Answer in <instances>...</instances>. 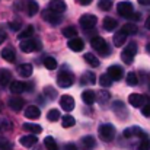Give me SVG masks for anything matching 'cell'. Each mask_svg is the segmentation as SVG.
Wrapping results in <instances>:
<instances>
[{
  "mask_svg": "<svg viewBox=\"0 0 150 150\" xmlns=\"http://www.w3.org/2000/svg\"><path fill=\"white\" fill-rule=\"evenodd\" d=\"M9 130H12L10 121H9L7 118H1V120H0V131L4 133V131H9Z\"/></svg>",
  "mask_w": 150,
  "mask_h": 150,
  "instance_id": "38",
  "label": "cell"
},
{
  "mask_svg": "<svg viewBox=\"0 0 150 150\" xmlns=\"http://www.w3.org/2000/svg\"><path fill=\"white\" fill-rule=\"evenodd\" d=\"M121 31H122L125 35H134V34H137V25H136V23H125V25L121 28Z\"/></svg>",
  "mask_w": 150,
  "mask_h": 150,
  "instance_id": "27",
  "label": "cell"
},
{
  "mask_svg": "<svg viewBox=\"0 0 150 150\" xmlns=\"http://www.w3.org/2000/svg\"><path fill=\"white\" fill-rule=\"evenodd\" d=\"M66 150H77V146L76 144H73V143H69V144H66Z\"/></svg>",
  "mask_w": 150,
  "mask_h": 150,
  "instance_id": "49",
  "label": "cell"
},
{
  "mask_svg": "<svg viewBox=\"0 0 150 150\" xmlns=\"http://www.w3.org/2000/svg\"><path fill=\"white\" fill-rule=\"evenodd\" d=\"M117 26H118V22H117L114 18L106 16V18L103 19V28H105L106 31H114Z\"/></svg>",
  "mask_w": 150,
  "mask_h": 150,
  "instance_id": "22",
  "label": "cell"
},
{
  "mask_svg": "<svg viewBox=\"0 0 150 150\" xmlns=\"http://www.w3.org/2000/svg\"><path fill=\"white\" fill-rule=\"evenodd\" d=\"M18 71H19V74H21L22 77H29V76L32 74V71H34V67H32V64L25 63V64H21V66L18 67Z\"/></svg>",
  "mask_w": 150,
  "mask_h": 150,
  "instance_id": "18",
  "label": "cell"
},
{
  "mask_svg": "<svg viewBox=\"0 0 150 150\" xmlns=\"http://www.w3.org/2000/svg\"><path fill=\"white\" fill-rule=\"evenodd\" d=\"M66 9H67V6L63 0H52L50 3V10L55 12V13H63V12H66Z\"/></svg>",
  "mask_w": 150,
  "mask_h": 150,
  "instance_id": "16",
  "label": "cell"
},
{
  "mask_svg": "<svg viewBox=\"0 0 150 150\" xmlns=\"http://www.w3.org/2000/svg\"><path fill=\"white\" fill-rule=\"evenodd\" d=\"M0 111H1V103H0Z\"/></svg>",
  "mask_w": 150,
  "mask_h": 150,
  "instance_id": "54",
  "label": "cell"
},
{
  "mask_svg": "<svg viewBox=\"0 0 150 150\" xmlns=\"http://www.w3.org/2000/svg\"><path fill=\"white\" fill-rule=\"evenodd\" d=\"M96 22H98V19H96L95 15H89L88 13V15H83L80 18V26L85 28V29H92L96 25Z\"/></svg>",
  "mask_w": 150,
  "mask_h": 150,
  "instance_id": "7",
  "label": "cell"
},
{
  "mask_svg": "<svg viewBox=\"0 0 150 150\" xmlns=\"http://www.w3.org/2000/svg\"><path fill=\"white\" fill-rule=\"evenodd\" d=\"M26 89H28V85L23 83V82H21V80H13V82L10 83V92H13V93H16V95L25 92Z\"/></svg>",
  "mask_w": 150,
  "mask_h": 150,
  "instance_id": "12",
  "label": "cell"
},
{
  "mask_svg": "<svg viewBox=\"0 0 150 150\" xmlns=\"http://www.w3.org/2000/svg\"><path fill=\"white\" fill-rule=\"evenodd\" d=\"M139 83V77H137V74L134 73V71H130L128 74H127V85H130V86H136Z\"/></svg>",
  "mask_w": 150,
  "mask_h": 150,
  "instance_id": "35",
  "label": "cell"
},
{
  "mask_svg": "<svg viewBox=\"0 0 150 150\" xmlns=\"http://www.w3.org/2000/svg\"><path fill=\"white\" fill-rule=\"evenodd\" d=\"M122 136L125 137V139H131V137H139V139H142V137H144L146 134L143 133V130L140 128V127H128V128H125L124 130V133H122Z\"/></svg>",
  "mask_w": 150,
  "mask_h": 150,
  "instance_id": "9",
  "label": "cell"
},
{
  "mask_svg": "<svg viewBox=\"0 0 150 150\" xmlns=\"http://www.w3.org/2000/svg\"><path fill=\"white\" fill-rule=\"evenodd\" d=\"M144 25H146V28H147V29H150V16L147 18V21H146V23H144Z\"/></svg>",
  "mask_w": 150,
  "mask_h": 150,
  "instance_id": "52",
  "label": "cell"
},
{
  "mask_svg": "<svg viewBox=\"0 0 150 150\" xmlns=\"http://www.w3.org/2000/svg\"><path fill=\"white\" fill-rule=\"evenodd\" d=\"M21 144L22 146H26V147H31V146H34L37 142H38V139L35 137V134H29V136H23V137H21Z\"/></svg>",
  "mask_w": 150,
  "mask_h": 150,
  "instance_id": "20",
  "label": "cell"
},
{
  "mask_svg": "<svg viewBox=\"0 0 150 150\" xmlns=\"http://www.w3.org/2000/svg\"><path fill=\"white\" fill-rule=\"evenodd\" d=\"M91 44H92L93 50L98 51L100 55H106V54L109 52V47H108L106 41H105L102 37H93L92 41H91Z\"/></svg>",
  "mask_w": 150,
  "mask_h": 150,
  "instance_id": "4",
  "label": "cell"
},
{
  "mask_svg": "<svg viewBox=\"0 0 150 150\" xmlns=\"http://www.w3.org/2000/svg\"><path fill=\"white\" fill-rule=\"evenodd\" d=\"M23 128L31 134H40L42 131V127L38 124H23Z\"/></svg>",
  "mask_w": 150,
  "mask_h": 150,
  "instance_id": "29",
  "label": "cell"
},
{
  "mask_svg": "<svg viewBox=\"0 0 150 150\" xmlns=\"http://www.w3.org/2000/svg\"><path fill=\"white\" fill-rule=\"evenodd\" d=\"M63 35L66 38H74V37H77V28L76 26H67V28L63 29Z\"/></svg>",
  "mask_w": 150,
  "mask_h": 150,
  "instance_id": "31",
  "label": "cell"
},
{
  "mask_svg": "<svg viewBox=\"0 0 150 150\" xmlns=\"http://www.w3.org/2000/svg\"><path fill=\"white\" fill-rule=\"evenodd\" d=\"M69 48L71 51H82L85 48V42H83V40H80V38H77V37H74V38H70V41H69Z\"/></svg>",
  "mask_w": 150,
  "mask_h": 150,
  "instance_id": "13",
  "label": "cell"
},
{
  "mask_svg": "<svg viewBox=\"0 0 150 150\" xmlns=\"http://www.w3.org/2000/svg\"><path fill=\"white\" fill-rule=\"evenodd\" d=\"M99 82H100V86H105V88L111 86V83H112V80H111V77L108 74H100Z\"/></svg>",
  "mask_w": 150,
  "mask_h": 150,
  "instance_id": "42",
  "label": "cell"
},
{
  "mask_svg": "<svg viewBox=\"0 0 150 150\" xmlns=\"http://www.w3.org/2000/svg\"><path fill=\"white\" fill-rule=\"evenodd\" d=\"M139 3H140V4H143V6H149L150 0H139Z\"/></svg>",
  "mask_w": 150,
  "mask_h": 150,
  "instance_id": "51",
  "label": "cell"
},
{
  "mask_svg": "<svg viewBox=\"0 0 150 150\" xmlns=\"http://www.w3.org/2000/svg\"><path fill=\"white\" fill-rule=\"evenodd\" d=\"M128 102H130L133 106L140 108V106H143V103L146 102V99H144V96L140 95V93H131V95L128 96Z\"/></svg>",
  "mask_w": 150,
  "mask_h": 150,
  "instance_id": "14",
  "label": "cell"
},
{
  "mask_svg": "<svg viewBox=\"0 0 150 150\" xmlns=\"http://www.w3.org/2000/svg\"><path fill=\"white\" fill-rule=\"evenodd\" d=\"M82 99L85 103H88V105H92L95 99H96V95H95V92L93 91H85L83 93H82Z\"/></svg>",
  "mask_w": 150,
  "mask_h": 150,
  "instance_id": "24",
  "label": "cell"
},
{
  "mask_svg": "<svg viewBox=\"0 0 150 150\" xmlns=\"http://www.w3.org/2000/svg\"><path fill=\"white\" fill-rule=\"evenodd\" d=\"M106 74L111 77V80H120V79L122 77V69H121L120 66H117V64L109 66V67H108V73H106Z\"/></svg>",
  "mask_w": 150,
  "mask_h": 150,
  "instance_id": "11",
  "label": "cell"
},
{
  "mask_svg": "<svg viewBox=\"0 0 150 150\" xmlns=\"http://www.w3.org/2000/svg\"><path fill=\"white\" fill-rule=\"evenodd\" d=\"M34 35V26H26L22 32H19V35H18V38L19 40H26V38H31Z\"/></svg>",
  "mask_w": 150,
  "mask_h": 150,
  "instance_id": "30",
  "label": "cell"
},
{
  "mask_svg": "<svg viewBox=\"0 0 150 150\" xmlns=\"http://www.w3.org/2000/svg\"><path fill=\"white\" fill-rule=\"evenodd\" d=\"M23 105H25V100L22 99V98H19V96H13V98L9 99V106L13 111H21L23 108Z\"/></svg>",
  "mask_w": 150,
  "mask_h": 150,
  "instance_id": "17",
  "label": "cell"
},
{
  "mask_svg": "<svg viewBox=\"0 0 150 150\" xmlns=\"http://www.w3.org/2000/svg\"><path fill=\"white\" fill-rule=\"evenodd\" d=\"M76 124V120L71 117V115H64V118H63V127L64 128H70V127H73Z\"/></svg>",
  "mask_w": 150,
  "mask_h": 150,
  "instance_id": "36",
  "label": "cell"
},
{
  "mask_svg": "<svg viewBox=\"0 0 150 150\" xmlns=\"http://www.w3.org/2000/svg\"><path fill=\"white\" fill-rule=\"evenodd\" d=\"M44 66L48 69V70H54L57 67V61L54 57H45L44 58Z\"/></svg>",
  "mask_w": 150,
  "mask_h": 150,
  "instance_id": "34",
  "label": "cell"
},
{
  "mask_svg": "<svg viewBox=\"0 0 150 150\" xmlns=\"http://www.w3.org/2000/svg\"><path fill=\"white\" fill-rule=\"evenodd\" d=\"M44 144H45V147L48 150H58V146H57L54 137H51V136H48V137L44 139Z\"/></svg>",
  "mask_w": 150,
  "mask_h": 150,
  "instance_id": "32",
  "label": "cell"
},
{
  "mask_svg": "<svg viewBox=\"0 0 150 150\" xmlns=\"http://www.w3.org/2000/svg\"><path fill=\"white\" fill-rule=\"evenodd\" d=\"M117 12L118 15H121L122 18H130V15L134 12V7H133V3L131 1H120L117 4Z\"/></svg>",
  "mask_w": 150,
  "mask_h": 150,
  "instance_id": "5",
  "label": "cell"
},
{
  "mask_svg": "<svg viewBox=\"0 0 150 150\" xmlns=\"http://www.w3.org/2000/svg\"><path fill=\"white\" fill-rule=\"evenodd\" d=\"M73 82H74V77H73V74H71L70 71H67V70L60 71L58 76H57V85H58L60 88H70V86L73 85Z\"/></svg>",
  "mask_w": 150,
  "mask_h": 150,
  "instance_id": "3",
  "label": "cell"
},
{
  "mask_svg": "<svg viewBox=\"0 0 150 150\" xmlns=\"http://www.w3.org/2000/svg\"><path fill=\"white\" fill-rule=\"evenodd\" d=\"M98 133H99L100 140H103V142H106V143H108V142H112L114 137H115V128H114V125H111V124H103V125H100Z\"/></svg>",
  "mask_w": 150,
  "mask_h": 150,
  "instance_id": "1",
  "label": "cell"
},
{
  "mask_svg": "<svg viewBox=\"0 0 150 150\" xmlns=\"http://www.w3.org/2000/svg\"><path fill=\"white\" fill-rule=\"evenodd\" d=\"M60 105H61V108H63L64 111L70 112V111L74 109V99H73L70 95H63V96L60 98Z\"/></svg>",
  "mask_w": 150,
  "mask_h": 150,
  "instance_id": "10",
  "label": "cell"
},
{
  "mask_svg": "<svg viewBox=\"0 0 150 150\" xmlns=\"http://www.w3.org/2000/svg\"><path fill=\"white\" fill-rule=\"evenodd\" d=\"M82 144L86 147V149H92V147H95V139L92 137V136H86V137H83L82 139Z\"/></svg>",
  "mask_w": 150,
  "mask_h": 150,
  "instance_id": "33",
  "label": "cell"
},
{
  "mask_svg": "<svg viewBox=\"0 0 150 150\" xmlns=\"http://www.w3.org/2000/svg\"><path fill=\"white\" fill-rule=\"evenodd\" d=\"M41 48V44L38 40H23L21 42V50L23 52H32V51H38Z\"/></svg>",
  "mask_w": 150,
  "mask_h": 150,
  "instance_id": "6",
  "label": "cell"
},
{
  "mask_svg": "<svg viewBox=\"0 0 150 150\" xmlns=\"http://www.w3.org/2000/svg\"><path fill=\"white\" fill-rule=\"evenodd\" d=\"M6 37H7V35H6V32H4L3 29H0V45H1V44L4 42V40H6Z\"/></svg>",
  "mask_w": 150,
  "mask_h": 150,
  "instance_id": "48",
  "label": "cell"
},
{
  "mask_svg": "<svg viewBox=\"0 0 150 150\" xmlns=\"http://www.w3.org/2000/svg\"><path fill=\"white\" fill-rule=\"evenodd\" d=\"M10 79H12V74L9 70H0V86H7Z\"/></svg>",
  "mask_w": 150,
  "mask_h": 150,
  "instance_id": "26",
  "label": "cell"
},
{
  "mask_svg": "<svg viewBox=\"0 0 150 150\" xmlns=\"http://www.w3.org/2000/svg\"><path fill=\"white\" fill-rule=\"evenodd\" d=\"M42 18H44L48 23H51V25H58V23L61 22L60 13H55V12H52L50 9H47V10L42 12Z\"/></svg>",
  "mask_w": 150,
  "mask_h": 150,
  "instance_id": "8",
  "label": "cell"
},
{
  "mask_svg": "<svg viewBox=\"0 0 150 150\" xmlns=\"http://www.w3.org/2000/svg\"><path fill=\"white\" fill-rule=\"evenodd\" d=\"M40 114H41V111L35 105H31V106H28L25 109V117L29 118V120H38L40 118Z\"/></svg>",
  "mask_w": 150,
  "mask_h": 150,
  "instance_id": "15",
  "label": "cell"
},
{
  "mask_svg": "<svg viewBox=\"0 0 150 150\" xmlns=\"http://www.w3.org/2000/svg\"><path fill=\"white\" fill-rule=\"evenodd\" d=\"M93 0H79V3L80 4H83V6H88V4H91Z\"/></svg>",
  "mask_w": 150,
  "mask_h": 150,
  "instance_id": "50",
  "label": "cell"
},
{
  "mask_svg": "<svg viewBox=\"0 0 150 150\" xmlns=\"http://www.w3.org/2000/svg\"><path fill=\"white\" fill-rule=\"evenodd\" d=\"M143 115L144 117H149L150 118V100L143 106Z\"/></svg>",
  "mask_w": 150,
  "mask_h": 150,
  "instance_id": "46",
  "label": "cell"
},
{
  "mask_svg": "<svg viewBox=\"0 0 150 150\" xmlns=\"http://www.w3.org/2000/svg\"><path fill=\"white\" fill-rule=\"evenodd\" d=\"M12 149H13V144L9 140H6L4 137H0V150H12Z\"/></svg>",
  "mask_w": 150,
  "mask_h": 150,
  "instance_id": "40",
  "label": "cell"
},
{
  "mask_svg": "<svg viewBox=\"0 0 150 150\" xmlns=\"http://www.w3.org/2000/svg\"><path fill=\"white\" fill-rule=\"evenodd\" d=\"M44 93H45V95H47L50 99H55V98H57V92H55L52 88H50V86H48V88H45Z\"/></svg>",
  "mask_w": 150,
  "mask_h": 150,
  "instance_id": "44",
  "label": "cell"
},
{
  "mask_svg": "<svg viewBox=\"0 0 150 150\" xmlns=\"http://www.w3.org/2000/svg\"><path fill=\"white\" fill-rule=\"evenodd\" d=\"M98 7H99L100 10H109L112 7V1L111 0H99Z\"/></svg>",
  "mask_w": 150,
  "mask_h": 150,
  "instance_id": "41",
  "label": "cell"
},
{
  "mask_svg": "<svg viewBox=\"0 0 150 150\" xmlns=\"http://www.w3.org/2000/svg\"><path fill=\"white\" fill-rule=\"evenodd\" d=\"M109 98H111V95H109V92H106V91H100L99 93H98V99H99V102H102V103L108 102Z\"/></svg>",
  "mask_w": 150,
  "mask_h": 150,
  "instance_id": "43",
  "label": "cell"
},
{
  "mask_svg": "<svg viewBox=\"0 0 150 150\" xmlns=\"http://www.w3.org/2000/svg\"><path fill=\"white\" fill-rule=\"evenodd\" d=\"M9 28L13 29V31H19V28H21V22H19V21H16V22H10V23H9Z\"/></svg>",
  "mask_w": 150,
  "mask_h": 150,
  "instance_id": "45",
  "label": "cell"
},
{
  "mask_svg": "<svg viewBox=\"0 0 150 150\" xmlns=\"http://www.w3.org/2000/svg\"><path fill=\"white\" fill-rule=\"evenodd\" d=\"M134 150H150V140L147 139V136L142 137L140 144L137 146V149H134Z\"/></svg>",
  "mask_w": 150,
  "mask_h": 150,
  "instance_id": "37",
  "label": "cell"
},
{
  "mask_svg": "<svg viewBox=\"0 0 150 150\" xmlns=\"http://www.w3.org/2000/svg\"><path fill=\"white\" fill-rule=\"evenodd\" d=\"M47 120L48 121H57L60 120V111L58 109H50L47 114Z\"/></svg>",
  "mask_w": 150,
  "mask_h": 150,
  "instance_id": "39",
  "label": "cell"
},
{
  "mask_svg": "<svg viewBox=\"0 0 150 150\" xmlns=\"http://www.w3.org/2000/svg\"><path fill=\"white\" fill-rule=\"evenodd\" d=\"M82 83L83 85H95L96 83V76L92 71H86L82 76Z\"/></svg>",
  "mask_w": 150,
  "mask_h": 150,
  "instance_id": "21",
  "label": "cell"
},
{
  "mask_svg": "<svg viewBox=\"0 0 150 150\" xmlns=\"http://www.w3.org/2000/svg\"><path fill=\"white\" fill-rule=\"evenodd\" d=\"M1 57H3V60H6L9 63H15V60H16V54H15L13 48H10V47L1 50Z\"/></svg>",
  "mask_w": 150,
  "mask_h": 150,
  "instance_id": "19",
  "label": "cell"
},
{
  "mask_svg": "<svg viewBox=\"0 0 150 150\" xmlns=\"http://www.w3.org/2000/svg\"><path fill=\"white\" fill-rule=\"evenodd\" d=\"M26 9H28V15H29V16L37 15V13H38V10H40L38 3H37L35 0H29V1L26 3Z\"/></svg>",
  "mask_w": 150,
  "mask_h": 150,
  "instance_id": "25",
  "label": "cell"
},
{
  "mask_svg": "<svg viewBox=\"0 0 150 150\" xmlns=\"http://www.w3.org/2000/svg\"><path fill=\"white\" fill-rule=\"evenodd\" d=\"M136 52H137V45H136V42L128 44L127 47H124V50L121 52L122 61H124L125 64H131L133 60H134V57H136Z\"/></svg>",
  "mask_w": 150,
  "mask_h": 150,
  "instance_id": "2",
  "label": "cell"
},
{
  "mask_svg": "<svg viewBox=\"0 0 150 150\" xmlns=\"http://www.w3.org/2000/svg\"><path fill=\"white\" fill-rule=\"evenodd\" d=\"M125 40H127V35L122 31H120L114 35V45L115 47H122L125 44Z\"/></svg>",
  "mask_w": 150,
  "mask_h": 150,
  "instance_id": "23",
  "label": "cell"
},
{
  "mask_svg": "<svg viewBox=\"0 0 150 150\" xmlns=\"http://www.w3.org/2000/svg\"><path fill=\"white\" fill-rule=\"evenodd\" d=\"M146 50H147V51H149V52H150V44H147V47H146Z\"/></svg>",
  "mask_w": 150,
  "mask_h": 150,
  "instance_id": "53",
  "label": "cell"
},
{
  "mask_svg": "<svg viewBox=\"0 0 150 150\" xmlns=\"http://www.w3.org/2000/svg\"><path fill=\"white\" fill-rule=\"evenodd\" d=\"M85 60H86V63H88L91 67H98V66H99V60H98V57L93 55L92 52L85 54Z\"/></svg>",
  "mask_w": 150,
  "mask_h": 150,
  "instance_id": "28",
  "label": "cell"
},
{
  "mask_svg": "<svg viewBox=\"0 0 150 150\" xmlns=\"http://www.w3.org/2000/svg\"><path fill=\"white\" fill-rule=\"evenodd\" d=\"M128 19H130V21H139V19H140V13H137V12L134 13V12H133V13L130 15Z\"/></svg>",
  "mask_w": 150,
  "mask_h": 150,
  "instance_id": "47",
  "label": "cell"
}]
</instances>
